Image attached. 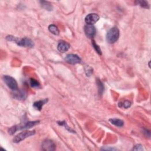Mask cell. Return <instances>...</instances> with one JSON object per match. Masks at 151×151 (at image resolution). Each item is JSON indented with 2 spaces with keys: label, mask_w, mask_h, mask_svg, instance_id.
I'll list each match as a JSON object with an SVG mask.
<instances>
[{
  "label": "cell",
  "mask_w": 151,
  "mask_h": 151,
  "mask_svg": "<svg viewBox=\"0 0 151 151\" xmlns=\"http://www.w3.org/2000/svg\"><path fill=\"white\" fill-rule=\"evenodd\" d=\"M84 31L86 36L89 38H93L96 34V30L93 25L87 24L84 27Z\"/></svg>",
  "instance_id": "ba28073f"
},
{
  "label": "cell",
  "mask_w": 151,
  "mask_h": 151,
  "mask_svg": "<svg viewBox=\"0 0 151 151\" xmlns=\"http://www.w3.org/2000/svg\"><path fill=\"white\" fill-rule=\"evenodd\" d=\"M122 105V106H120V107H124L125 109H128L131 107V102L129 100H125L122 103H119Z\"/></svg>",
  "instance_id": "44dd1931"
},
{
  "label": "cell",
  "mask_w": 151,
  "mask_h": 151,
  "mask_svg": "<svg viewBox=\"0 0 151 151\" xmlns=\"http://www.w3.org/2000/svg\"><path fill=\"white\" fill-rule=\"evenodd\" d=\"M3 80L7 86L12 90L16 91L18 89L17 82L12 77H11L8 75H5L4 76Z\"/></svg>",
  "instance_id": "277c9868"
},
{
  "label": "cell",
  "mask_w": 151,
  "mask_h": 151,
  "mask_svg": "<svg viewBox=\"0 0 151 151\" xmlns=\"http://www.w3.org/2000/svg\"><path fill=\"white\" fill-rule=\"evenodd\" d=\"M57 123H58L59 125L62 126V127H65V128H66L67 131H69V132H73V133H75V132H74L73 129H71V128H70V127H69V126H68L67 124V123H66L65 121H62V122H61V121H58V122H57Z\"/></svg>",
  "instance_id": "ac0fdd59"
},
{
  "label": "cell",
  "mask_w": 151,
  "mask_h": 151,
  "mask_svg": "<svg viewBox=\"0 0 151 151\" xmlns=\"http://www.w3.org/2000/svg\"><path fill=\"white\" fill-rule=\"evenodd\" d=\"M97 83V85L98 87V90H99V94H100V95H102V94L103 93L104 89H105V87L103 84L102 83V82L100 81L99 79H97L96 81Z\"/></svg>",
  "instance_id": "2e32d148"
},
{
  "label": "cell",
  "mask_w": 151,
  "mask_h": 151,
  "mask_svg": "<svg viewBox=\"0 0 151 151\" xmlns=\"http://www.w3.org/2000/svg\"><path fill=\"white\" fill-rule=\"evenodd\" d=\"M40 3L41 5V7L45 9L46 10L49 11H51L53 10V7L52 5V4L50 3L48 1H40Z\"/></svg>",
  "instance_id": "4fadbf2b"
},
{
  "label": "cell",
  "mask_w": 151,
  "mask_h": 151,
  "mask_svg": "<svg viewBox=\"0 0 151 151\" xmlns=\"http://www.w3.org/2000/svg\"><path fill=\"white\" fill-rule=\"evenodd\" d=\"M99 16L97 14L92 13L88 14L85 18V22L87 24L93 25L95 23L97 22L99 20Z\"/></svg>",
  "instance_id": "9c48e42d"
},
{
  "label": "cell",
  "mask_w": 151,
  "mask_h": 151,
  "mask_svg": "<svg viewBox=\"0 0 151 151\" xmlns=\"http://www.w3.org/2000/svg\"><path fill=\"white\" fill-rule=\"evenodd\" d=\"M48 102V99H43V100H40L39 101H37L33 103V107L37 110L40 111L42 109L43 106Z\"/></svg>",
  "instance_id": "8fae6325"
},
{
  "label": "cell",
  "mask_w": 151,
  "mask_h": 151,
  "mask_svg": "<svg viewBox=\"0 0 151 151\" xmlns=\"http://www.w3.org/2000/svg\"><path fill=\"white\" fill-rule=\"evenodd\" d=\"M133 150H143V147L142 145L141 144H137L136 146H135L134 148L133 149Z\"/></svg>",
  "instance_id": "7402d4cb"
},
{
  "label": "cell",
  "mask_w": 151,
  "mask_h": 151,
  "mask_svg": "<svg viewBox=\"0 0 151 151\" xmlns=\"http://www.w3.org/2000/svg\"><path fill=\"white\" fill-rule=\"evenodd\" d=\"M65 60L67 63L71 65L79 64L82 61V59L80 58V57L77 54H67L66 56Z\"/></svg>",
  "instance_id": "8992f818"
},
{
  "label": "cell",
  "mask_w": 151,
  "mask_h": 151,
  "mask_svg": "<svg viewBox=\"0 0 151 151\" xmlns=\"http://www.w3.org/2000/svg\"><path fill=\"white\" fill-rule=\"evenodd\" d=\"M109 122L113 125L116 126L117 127H122L124 125V122L122 120L119 119L112 118L109 119Z\"/></svg>",
  "instance_id": "5bb4252c"
},
{
  "label": "cell",
  "mask_w": 151,
  "mask_h": 151,
  "mask_svg": "<svg viewBox=\"0 0 151 151\" xmlns=\"http://www.w3.org/2000/svg\"><path fill=\"white\" fill-rule=\"evenodd\" d=\"M135 3L144 8H149V5L146 1H135Z\"/></svg>",
  "instance_id": "d6986e66"
},
{
  "label": "cell",
  "mask_w": 151,
  "mask_h": 151,
  "mask_svg": "<svg viewBox=\"0 0 151 151\" xmlns=\"http://www.w3.org/2000/svg\"><path fill=\"white\" fill-rule=\"evenodd\" d=\"M35 131H26L22 132L14 137V138L13 139V142L19 143L21 141H23L24 139H26V138L35 135Z\"/></svg>",
  "instance_id": "5b68a950"
},
{
  "label": "cell",
  "mask_w": 151,
  "mask_h": 151,
  "mask_svg": "<svg viewBox=\"0 0 151 151\" xmlns=\"http://www.w3.org/2000/svg\"><path fill=\"white\" fill-rule=\"evenodd\" d=\"M70 47V45L68 43L65 41H60L57 46V49L61 53L66 52L67 51H68Z\"/></svg>",
  "instance_id": "30bf717a"
},
{
  "label": "cell",
  "mask_w": 151,
  "mask_h": 151,
  "mask_svg": "<svg viewBox=\"0 0 151 151\" xmlns=\"http://www.w3.org/2000/svg\"><path fill=\"white\" fill-rule=\"evenodd\" d=\"M101 150H118L116 148H106L103 147L101 149Z\"/></svg>",
  "instance_id": "603a6c76"
},
{
  "label": "cell",
  "mask_w": 151,
  "mask_h": 151,
  "mask_svg": "<svg viewBox=\"0 0 151 151\" xmlns=\"http://www.w3.org/2000/svg\"><path fill=\"white\" fill-rule=\"evenodd\" d=\"M48 30L50 33H52L54 35H59V33H60L58 27L54 24L50 25V26H48Z\"/></svg>",
  "instance_id": "9a60e30c"
},
{
  "label": "cell",
  "mask_w": 151,
  "mask_h": 151,
  "mask_svg": "<svg viewBox=\"0 0 151 151\" xmlns=\"http://www.w3.org/2000/svg\"><path fill=\"white\" fill-rule=\"evenodd\" d=\"M119 30L117 27H113L106 34V40L109 44L115 43L119 39Z\"/></svg>",
  "instance_id": "3957f363"
},
{
  "label": "cell",
  "mask_w": 151,
  "mask_h": 151,
  "mask_svg": "<svg viewBox=\"0 0 151 151\" xmlns=\"http://www.w3.org/2000/svg\"><path fill=\"white\" fill-rule=\"evenodd\" d=\"M40 121L39 120H35V121H28V122H24L23 123H20V124L14 126V127H11L8 130V133L10 135H12L14 134L17 131L22 130V129H30L37 124H39Z\"/></svg>",
  "instance_id": "7a4b0ae2"
},
{
  "label": "cell",
  "mask_w": 151,
  "mask_h": 151,
  "mask_svg": "<svg viewBox=\"0 0 151 151\" xmlns=\"http://www.w3.org/2000/svg\"><path fill=\"white\" fill-rule=\"evenodd\" d=\"M6 39L9 41H13L16 43L18 46L21 47L32 48L34 46L33 41L26 37L23 38V39H20V38L13 35H8L6 37Z\"/></svg>",
  "instance_id": "6da1fadb"
},
{
  "label": "cell",
  "mask_w": 151,
  "mask_h": 151,
  "mask_svg": "<svg viewBox=\"0 0 151 151\" xmlns=\"http://www.w3.org/2000/svg\"><path fill=\"white\" fill-rule=\"evenodd\" d=\"M41 148L45 151H53L56 150V145L53 141L46 139L42 143Z\"/></svg>",
  "instance_id": "52a82bcc"
},
{
  "label": "cell",
  "mask_w": 151,
  "mask_h": 151,
  "mask_svg": "<svg viewBox=\"0 0 151 151\" xmlns=\"http://www.w3.org/2000/svg\"><path fill=\"white\" fill-rule=\"evenodd\" d=\"M30 86L34 88H39L40 86V84L39 83V82L33 78H31L30 79Z\"/></svg>",
  "instance_id": "e0dca14e"
},
{
  "label": "cell",
  "mask_w": 151,
  "mask_h": 151,
  "mask_svg": "<svg viewBox=\"0 0 151 151\" xmlns=\"http://www.w3.org/2000/svg\"><path fill=\"white\" fill-rule=\"evenodd\" d=\"M92 44H93V46L95 48V50H96V52L99 54V55H102V50L101 49H100V47L96 43V42L95 41H92Z\"/></svg>",
  "instance_id": "ffe728a7"
},
{
  "label": "cell",
  "mask_w": 151,
  "mask_h": 151,
  "mask_svg": "<svg viewBox=\"0 0 151 151\" xmlns=\"http://www.w3.org/2000/svg\"><path fill=\"white\" fill-rule=\"evenodd\" d=\"M16 90V92L14 94V97L18 99V100H24L27 98V94L25 93L24 91L22 90Z\"/></svg>",
  "instance_id": "7c38bea8"
}]
</instances>
